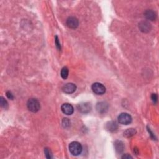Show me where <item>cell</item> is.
<instances>
[{"instance_id": "obj_1", "label": "cell", "mask_w": 159, "mask_h": 159, "mask_svg": "<svg viewBox=\"0 0 159 159\" xmlns=\"http://www.w3.org/2000/svg\"><path fill=\"white\" fill-rule=\"evenodd\" d=\"M82 146L80 143L74 141L71 143L69 145V150L71 154L75 156L79 155L82 152Z\"/></svg>"}, {"instance_id": "obj_13", "label": "cell", "mask_w": 159, "mask_h": 159, "mask_svg": "<svg viewBox=\"0 0 159 159\" xmlns=\"http://www.w3.org/2000/svg\"><path fill=\"white\" fill-rule=\"evenodd\" d=\"M114 146H115V148H116V151L117 152H119V153H121V152H122L124 150V145L123 142L121 141H117L115 142Z\"/></svg>"}, {"instance_id": "obj_2", "label": "cell", "mask_w": 159, "mask_h": 159, "mask_svg": "<svg viewBox=\"0 0 159 159\" xmlns=\"http://www.w3.org/2000/svg\"><path fill=\"white\" fill-rule=\"evenodd\" d=\"M27 106H28V110L32 113H37L40 108V103L38 100L35 98L29 99L27 103Z\"/></svg>"}, {"instance_id": "obj_21", "label": "cell", "mask_w": 159, "mask_h": 159, "mask_svg": "<svg viewBox=\"0 0 159 159\" xmlns=\"http://www.w3.org/2000/svg\"><path fill=\"white\" fill-rule=\"evenodd\" d=\"M6 96L8 97V98L11 100L14 99V96H13V94H12L11 91H7V92H6Z\"/></svg>"}, {"instance_id": "obj_3", "label": "cell", "mask_w": 159, "mask_h": 159, "mask_svg": "<svg viewBox=\"0 0 159 159\" xmlns=\"http://www.w3.org/2000/svg\"><path fill=\"white\" fill-rule=\"evenodd\" d=\"M93 92L98 95H102L106 92V88L103 84L100 83H94L91 86Z\"/></svg>"}, {"instance_id": "obj_6", "label": "cell", "mask_w": 159, "mask_h": 159, "mask_svg": "<svg viewBox=\"0 0 159 159\" xmlns=\"http://www.w3.org/2000/svg\"><path fill=\"white\" fill-rule=\"evenodd\" d=\"M61 110H62V111L63 114L68 115V116L72 115L74 111L73 107L72 106V105H71L69 103L63 104L62 106H61Z\"/></svg>"}, {"instance_id": "obj_4", "label": "cell", "mask_w": 159, "mask_h": 159, "mask_svg": "<svg viewBox=\"0 0 159 159\" xmlns=\"http://www.w3.org/2000/svg\"><path fill=\"white\" fill-rule=\"evenodd\" d=\"M118 121H119V123L121 124L128 125L132 122V117L127 113H121V114H119V116H118Z\"/></svg>"}, {"instance_id": "obj_12", "label": "cell", "mask_w": 159, "mask_h": 159, "mask_svg": "<svg viewBox=\"0 0 159 159\" xmlns=\"http://www.w3.org/2000/svg\"><path fill=\"white\" fill-rule=\"evenodd\" d=\"M106 128L108 131H111V132H114L117 130V124L115 121L108 122V123L106 124Z\"/></svg>"}, {"instance_id": "obj_16", "label": "cell", "mask_w": 159, "mask_h": 159, "mask_svg": "<svg viewBox=\"0 0 159 159\" xmlns=\"http://www.w3.org/2000/svg\"><path fill=\"white\" fill-rule=\"evenodd\" d=\"M0 104H1V106L2 108H5V109H6L8 106V103L7 102V101H6L4 98L2 96L0 98Z\"/></svg>"}, {"instance_id": "obj_18", "label": "cell", "mask_w": 159, "mask_h": 159, "mask_svg": "<svg viewBox=\"0 0 159 159\" xmlns=\"http://www.w3.org/2000/svg\"><path fill=\"white\" fill-rule=\"evenodd\" d=\"M62 126L64 128H67L70 126V121L67 118H64L62 121Z\"/></svg>"}, {"instance_id": "obj_7", "label": "cell", "mask_w": 159, "mask_h": 159, "mask_svg": "<svg viewBox=\"0 0 159 159\" xmlns=\"http://www.w3.org/2000/svg\"><path fill=\"white\" fill-rule=\"evenodd\" d=\"M77 89V86L75 84L69 83L65 84L62 88V90L64 93L67 94H72L75 92Z\"/></svg>"}, {"instance_id": "obj_14", "label": "cell", "mask_w": 159, "mask_h": 159, "mask_svg": "<svg viewBox=\"0 0 159 159\" xmlns=\"http://www.w3.org/2000/svg\"><path fill=\"white\" fill-rule=\"evenodd\" d=\"M60 75L61 77L63 79H67V77L69 76V69L67 67H63V68L61 70V73H60Z\"/></svg>"}, {"instance_id": "obj_19", "label": "cell", "mask_w": 159, "mask_h": 159, "mask_svg": "<svg viewBox=\"0 0 159 159\" xmlns=\"http://www.w3.org/2000/svg\"><path fill=\"white\" fill-rule=\"evenodd\" d=\"M55 44H56L57 49H58L59 50H61V46H60V43L59 42V38H58V36H55Z\"/></svg>"}, {"instance_id": "obj_22", "label": "cell", "mask_w": 159, "mask_h": 159, "mask_svg": "<svg viewBox=\"0 0 159 159\" xmlns=\"http://www.w3.org/2000/svg\"><path fill=\"white\" fill-rule=\"evenodd\" d=\"M122 158H133V157H132L131 155H129L126 154V155H124L122 157Z\"/></svg>"}, {"instance_id": "obj_11", "label": "cell", "mask_w": 159, "mask_h": 159, "mask_svg": "<svg viewBox=\"0 0 159 159\" xmlns=\"http://www.w3.org/2000/svg\"><path fill=\"white\" fill-rule=\"evenodd\" d=\"M144 16L146 19L150 21H154L157 18V15L152 10H147L144 13Z\"/></svg>"}, {"instance_id": "obj_17", "label": "cell", "mask_w": 159, "mask_h": 159, "mask_svg": "<svg viewBox=\"0 0 159 159\" xmlns=\"http://www.w3.org/2000/svg\"><path fill=\"white\" fill-rule=\"evenodd\" d=\"M44 153L46 155V157L47 158H52L53 157L52 153L51 150H50L49 148H46L44 150Z\"/></svg>"}, {"instance_id": "obj_8", "label": "cell", "mask_w": 159, "mask_h": 159, "mask_svg": "<svg viewBox=\"0 0 159 159\" xmlns=\"http://www.w3.org/2000/svg\"><path fill=\"white\" fill-rule=\"evenodd\" d=\"M78 110L80 112L82 113H89L91 110V104L88 103H80L77 106Z\"/></svg>"}, {"instance_id": "obj_5", "label": "cell", "mask_w": 159, "mask_h": 159, "mask_svg": "<svg viewBox=\"0 0 159 159\" xmlns=\"http://www.w3.org/2000/svg\"><path fill=\"white\" fill-rule=\"evenodd\" d=\"M79 22L75 17H69L67 20V25L69 28L71 29H76L79 26Z\"/></svg>"}, {"instance_id": "obj_15", "label": "cell", "mask_w": 159, "mask_h": 159, "mask_svg": "<svg viewBox=\"0 0 159 159\" xmlns=\"http://www.w3.org/2000/svg\"><path fill=\"white\" fill-rule=\"evenodd\" d=\"M136 133V131L134 129H129L124 132V136L129 137H131V136H134V135Z\"/></svg>"}, {"instance_id": "obj_20", "label": "cell", "mask_w": 159, "mask_h": 159, "mask_svg": "<svg viewBox=\"0 0 159 159\" xmlns=\"http://www.w3.org/2000/svg\"><path fill=\"white\" fill-rule=\"evenodd\" d=\"M151 98L152 100L153 101L154 103H156L157 102V100H158V96L157 94H152L151 96Z\"/></svg>"}, {"instance_id": "obj_9", "label": "cell", "mask_w": 159, "mask_h": 159, "mask_svg": "<svg viewBox=\"0 0 159 159\" xmlns=\"http://www.w3.org/2000/svg\"><path fill=\"white\" fill-rule=\"evenodd\" d=\"M139 28L143 32L147 33L150 31L152 27L150 24L147 21H142L139 24Z\"/></svg>"}, {"instance_id": "obj_10", "label": "cell", "mask_w": 159, "mask_h": 159, "mask_svg": "<svg viewBox=\"0 0 159 159\" xmlns=\"http://www.w3.org/2000/svg\"><path fill=\"white\" fill-rule=\"evenodd\" d=\"M108 110V105L105 102H100L97 104L96 110L98 112L101 114L105 113Z\"/></svg>"}]
</instances>
